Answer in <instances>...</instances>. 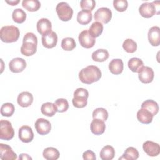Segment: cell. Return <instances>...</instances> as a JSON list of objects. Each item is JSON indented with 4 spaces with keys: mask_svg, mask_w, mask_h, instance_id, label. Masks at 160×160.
<instances>
[{
    "mask_svg": "<svg viewBox=\"0 0 160 160\" xmlns=\"http://www.w3.org/2000/svg\"><path fill=\"white\" fill-rule=\"evenodd\" d=\"M101 78V71L100 69L93 65L88 66L82 69L79 72L80 81L86 84H91L96 82Z\"/></svg>",
    "mask_w": 160,
    "mask_h": 160,
    "instance_id": "obj_1",
    "label": "cell"
},
{
    "mask_svg": "<svg viewBox=\"0 0 160 160\" xmlns=\"http://www.w3.org/2000/svg\"><path fill=\"white\" fill-rule=\"evenodd\" d=\"M38 38L32 32H27L22 39V44L21 47V52L26 56L34 54L37 51Z\"/></svg>",
    "mask_w": 160,
    "mask_h": 160,
    "instance_id": "obj_2",
    "label": "cell"
},
{
    "mask_svg": "<svg viewBox=\"0 0 160 160\" xmlns=\"http://www.w3.org/2000/svg\"><path fill=\"white\" fill-rule=\"evenodd\" d=\"M20 36L19 29L14 26H5L0 30V38L6 43H11L18 40Z\"/></svg>",
    "mask_w": 160,
    "mask_h": 160,
    "instance_id": "obj_3",
    "label": "cell"
},
{
    "mask_svg": "<svg viewBox=\"0 0 160 160\" xmlns=\"http://www.w3.org/2000/svg\"><path fill=\"white\" fill-rule=\"evenodd\" d=\"M89 97L88 91L82 88L76 89L74 92V98L72 99V104L77 108H84L88 104Z\"/></svg>",
    "mask_w": 160,
    "mask_h": 160,
    "instance_id": "obj_4",
    "label": "cell"
},
{
    "mask_svg": "<svg viewBox=\"0 0 160 160\" xmlns=\"http://www.w3.org/2000/svg\"><path fill=\"white\" fill-rule=\"evenodd\" d=\"M56 11L60 20L62 21H69L73 15V10L66 2H61L56 7Z\"/></svg>",
    "mask_w": 160,
    "mask_h": 160,
    "instance_id": "obj_5",
    "label": "cell"
},
{
    "mask_svg": "<svg viewBox=\"0 0 160 160\" xmlns=\"http://www.w3.org/2000/svg\"><path fill=\"white\" fill-rule=\"evenodd\" d=\"M14 131L11 122L8 120L1 119L0 121V139L9 141L13 138Z\"/></svg>",
    "mask_w": 160,
    "mask_h": 160,
    "instance_id": "obj_6",
    "label": "cell"
},
{
    "mask_svg": "<svg viewBox=\"0 0 160 160\" xmlns=\"http://www.w3.org/2000/svg\"><path fill=\"white\" fill-rule=\"evenodd\" d=\"M112 18V12L110 9L106 7L99 8L94 13V18L97 22L102 24L108 23Z\"/></svg>",
    "mask_w": 160,
    "mask_h": 160,
    "instance_id": "obj_7",
    "label": "cell"
},
{
    "mask_svg": "<svg viewBox=\"0 0 160 160\" xmlns=\"http://www.w3.org/2000/svg\"><path fill=\"white\" fill-rule=\"evenodd\" d=\"M78 39L81 46L86 49L92 48L96 42V39L89 32V31L86 29L81 31L79 35Z\"/></svg>",
    "mask_w": 160,
    "mask_h": 160,
    "instance_id": "obj_8",
    "label": "cell"
},
{
    "mask_svg": "<svg viewBox=\"0 0 160 160\" xmlns=\"http://www.w3.org/2000/svg\"><path fill=\"white\" fill-rule=\"evenodd\" d=\"M35 129L40 135H46L49 134L51 129V122L46 119L39 118L34 124Z\"/></svg>",
    "mask_w": 160,
    "mask_h": 160,
    "instance_id": "obj_9",
    "label": "cell"
},
{
    "mask_svg": "<svg viewBox=\"0 0 160 160\" xmlns=\"http://www.w3.org/2000/svg\"><path fill=\"white\" fill-rule=\"evenodd\" d=\"M140 15L145 18H150L156 13V8L153 2H144L139 8Z\"/></svg>",
    "mask_w": 160,
    "mask_h": 160,
    "instance_id": "obj_10",
    "label": "cell"
},
{
    "mask_svg": "<svg viewBox=\"0 0 160 160\" xmlns=\"http://www.w3.org/2000/svg\"><path fill=\"white\" fill-rule=\"evenodd\" d=\"M154 77V72L152 69L149 66H143L138 72V78L141 82L148 84L152 81Z\"/></svg>",
    "mask_w": 160,
    "mask_h": 160,
    "instance_id": "obj_11",
    "label": "cell"
},
{
    "mask_svg": "<svg viewBox=\"0 0 160 160\" xmlns=\"http://www.w3.org/2000/svg\"><path fill=\"white\" fill-rule=\"evenodd\" d=\"M142 148L144 152L149 156H157L160 153V146L158 143L151 141H146L143 143Z\"/></svg>",
    "mask_w": 160,
    "mask_h": 160,
    "instance_id": "obj_12",
    "label": "cell"
},
{
    "mask_svg": "<svg viewBox=\"0 0 160 160\" xmlns=\"http://www.w3.org/2000/svg\"><path fill=\"white\" fill-rule=\"evenodd\" d=\"M19 138L25 143L31 142L34 139V132L32 128L27 125L21 126L19 129Z\"/></svg>",
    "mask_w": 160,
    "mask_h": 160,
    "instance_id": "obj_13",
    "label": "cell"
},
{
    "mask_svg": "<svg viewBox=\"0 0 160 160\" xmlns=\"http://www.w3.org/2000/svg\"><path fill=\"white\" fill-rule=\"evenodd\" d=\"M0 158L2 160H15L18 158L17 154L11 146L2 143L0 144Z\"/></svg>",
    "mask_w": 160,
    "mask_h": 160,
    "instance_id": "obj_14",
    "label": "cell"
},
{
    "mask_svg": "<svg viewBox=\"0 0 160 160\" xmlns=\"http://www.w3.org/2000/svg\"><path fill=\"white\" fill-rule=\"evenodd\" d=\"M26 67V61L21 58H15L11 60L9 63V68L11 72L18 73L22 72Z\"/></svg>",
    "mask_w": 160,
    "mask_h": 160,
    "instance_id": "obj_15",
    "label": "cell"
},
{
    "mask_svg": "<svg viewBox=\"0 0 160 160\" xmlns=\"http://www.w3.org/2000/svg\"><path fill=\"white\" fill-rule=\"evenodd\" d=\"M42 44L43 46L48 49L54 48L58 42V36L54 31H51L48 34L42 36Z\"/></svg>",
    "mask_w": 160,
    "mask_h": 160,
    "instance_id": "obj_16",
    "label": "cell"
},
{
    "mask_svg": "<svg viewBox=\"0 0 160 160\" xmlns=\"http://www.w3.org/2000/svg\"><path fill=\"white\" fill-rule=\"evenodd\" d=\"M148 40L152 46H158L160 44V28L158 26H154L149 29Z\"/></svg>",
    "mask_w": 160,
    "mask_h": 160,
    "instance_id": "obj_17",
    "label": "cell"
},
{
    "mask_svg": "<svg viewBox=\"0 0 160 160\" xmlns=\"http://www.w3.org/2000/svg\"><path fill=\"white\" fill-rule=\"evenodd\" d=\"M36 28L40 34L42 36L46 35L52 31L51 22L47 18H41L38 21Z\"/></svg>",
    "mask_w": 160,
    "mask_h": 160,
    "instance_id": "obj_18",
    "label": "cell"
},
{
    "mask_svg": "<svg viewBox=\"0 0 160 160\" xmlns=\"http://www.w3.org/2000/svg\"><path fill=\"white\" fill-rule=\"evenodd\" d=\"M33 96L28 91H23L21 92L17 99L18 104L22 108H27L31 105L33 102Z\"/></svg>",
    "mask_w": 160,
    "mask_h": 160,
    "instance_id": "obj_19",
    "label": "cell"
},
{
    "mask_svg": "<svg viewBox=\"0 0 160 160\" xmlns=\"http://www.w3.org/2000/svg\"><path fill=\"white\" fill-rule=\"evenodd\" d=\"M91 132L95 135H101L104 133L106 125L104 121L98 119H93L90 124Z\"/></svg>",
    "mask_w": 160,
    "mask_h": 160,
    "instance_id": "obj_20",
    "label": "cell"
},
{
    "mask_svg": "<svg viewBox=\"0 0 160 160\" xmlns=\"http://www.w3.org/2000/svg\"><path fill=\"white\" fill-rule=\"evenodd\" d=\"M153 115L147 109L141 108L137 112L138 120L144 124H150L153 119Z\"/></svg>",
    "mask_w": 160,
    "mask_h": 160,
    "instance_id": "obj_21",
    "label": "cell"
},
{
    "mask_svg": "<svg viewBox=\"0 0 160 160\" xmlns=\"http://www.w3.org/2000/svg\"><path fill=\"white\" fill-rule=\"evenodd\" d=\"M110 72L115 75L120 74L124 69V64L121 59H114L109 64Z\"/></svg>",
    "mask_w": 160,
    "mask_h": 160,
    "instance_id": "obj_22",
    "label": "cell"
},
{
    "mask_svg": "<svg viewBox=\"0 0 160 160\" xmlns=\"http://www.w3.org/2000/svg\"><path fill=\"white\" fill-rule=\"evenodd\" d=\"M92 19V14L91 11L86 10H81L78 13L77 21L81 25H86L89 24Z\"/></svg>",
    "mask_w": 160,
    "mask_h": 160,
    "instance_id": "obj_23",
    "label": "cell"
},
{
    "mask_svg": "<svg viewBox=\"0 0 160 160\" xmlns=\"http://www.w3.org/2000/svg\"><path fill=\"white\" fill-rule=\"evenodd\" d=\"M99 155L102 160H111L115 156V150L112 146L106 145L102 148Z\"/></svg>",
    "mask_w": 160,
    "mask_h": 160,
    "instance_id": "obj_24",
    "label": "cell"
},
{
    "mask_svg": "<svg viewBox=\"0 0 160 160\" xmlns=\"http://www.w3.org/2000/svg\"><path fill=\"white\" fill-rule=\"evenodd\" d=\"M109 56V52L106 49H99L92 53V59L96 62H104L108 59Z\"/></svg>",
    "mask_w": 160,
    "mask_h": 160,
    "instance_id": "obj_25",
    "label": "cell"
},
{
    "mask_svg": "<svg viewBox=\"0 0 160 160\" xmlns=\"http://www.w3.org/2000/svg\"><path fill=\"white\" fill-rule=\"evenodd\" d=\"M141 108L147 109L153 116L156 115L159 112L158 104L155 101L152 99H148L144 101L141 104Z\"/></svg>",
    "mask_w": 160,
    "mask_h": 160,
    "instance_id": "obj_26",
    "label": "cell"
},
{
    "mask_svg": "<svg viewBox=\"0 0 160 160\" xmlns=\"http://www.w3.org/2000/svg\"><path fill=\"white\" fill-rule=\"evenodd\" d=\"M139 154L138 151L134 147L128 148L122 156L119 158V159H126V160H136L139 158Z\"/></svg>",
    "mask_w": 160,
    "mask_h": 160,
    "instance_id": "obj_27",
    "label": "cell"
},
{
    "mask_svg": "<svg viewBox=\"0 0 160 160\" xmlns=\"http://www.w3.org/2000/svg\"><path fill=\"white\" fill-rule=\"evenodd\" d=\"M43 157L47 160H56L59 158V151L53 147H48L44 149Z\"/></svg>",
    "mask_w": 160,
    "mask_h": 160,
    "instance_id": "obj_28",
    "label": "cell"
},
{
    "mask_svg": "<svg viewBox=\"0 0 160 160\" xmlns=\"http://www.w3.org/2000/svg\"><path fill=\"white\" fill-rule=\"evenodd\" d=\"M143 66V61L138 58H132L128 61V67L134 72H139Z\"/></svg>",
    "mask_w": 160,
    "mask_h": 160,
    "instance_id": "obj_29",
    "label": "cell"
},
{
    "mask_svg": "<svg viewBox=\"0 0 160 160\" xmlns=\"http://www.w3.org/2000/svg\"><path fill=\"white\" fill-rule=\"evenodd\" d=\"M22 6L28 11L34 12L39 10L41 7V3L38 0H23Z\"/></svg>",
    "mask_w": 160,
    "mask_h": 160,
    "instance_id": "obj_30",
    "label": "cell"
},
{
    "mask_svg": "<svg viewBox=\"0 0 160 160\" xmlns=\"http://www.w3.org/2000/svg\"><path fill=\"white\" fill-rule=\"evenodd\" d=\"M41 111L42 114L48 117L53 116L56 112V109L54 103L51 102H47L42 104L41 107Z\"/></svg>",
    "mask_w": 160,
    "mask_h": 160,
    "instance_id": "obj_31",
    "label": "cell"
},
{
    "mask_svg": "<svg viewBox=\"0 0 160 160\" xmlns=\"http://www.w3.org/2000/svg\"><path fill=\"white\" fill-rule=\"evenodd\" d=\"M103 25L99 22H94L90 26L89 31V34L94 38L99 37L103 31Z\"/></svg>",
    "mask_w": 160,
    "mask_h": 160,
    "instance_id": "obj_32",
    "label": "cell"
},
{
    "mask_svg": "<svg viewBox=\"0 0 160 160\" xmlns=\"http://www.w3.org/2000/svg\"><path fill=\"white\" fill-rule=\"evenodd\" d=\"M13 21L18 24L24 22L26 19V13L20 8L15 9L12 14Z\"/></svg>",
    "mask_w": 160,
    "mask_h": 160,
    "instance_id": "obj_33",
    "label": "cell"
},
{
    "mask_svg": "<svg viewBox=\"0 0 160 160\" xmlns=\"http://www.w3.org/2000/svg\"><path fill=\"white\" fill-rule=\"evenodd\" d=\"M56 112H64L66 111L69 108L68 101L64 98H59L54 101V103Z\"/></svg>",
    "mask_w": 160,
    "mask_h": 160,
    "instance_id": "obj_34",
    "label": "cell"
},
{
    "mask_svg": "<svg viewBox=\"0 0 160 160\" xmlns=\"http://www.w3.org/2000/svg\"><path fill=\"white\" fill-rule=\"evenodd\" d=\"M15 111L14 106L11 102L4 103L1 108V114L3 116L10 117L11 116Z\"/></svg>",
    "mask_w": 160,
    "mask_h": 160,
    "instance_id": "obj_35",
    "label": "cell"
},
{
    "mask_svg": "<svg viewBox=\"0 0 160 160\" xmlns=\"http://www.w3.org/2000/svg\"><path fill=\"white\" fill-rule=\"evenodd\" d=\"M92 118L93 119H98L106 121L108 118V112L103 108H98L93 111Z\"/></svg>",
    "mask_w": 160,
    "mask_h": 160,
    "instance_id": "obj_36",
    "label": "cell"
},
{
    "mask_svg": "<svg viewBox=\"0 0 160 160\" xmlns=\"http://www.w3.org/2000/svg\"><path fill=\"white\" fill-rule=\"evenodd\" d=\"M61 48L65 51H72L76 48L75 40L72 38H65L61 41Z\"/></svg>",
    "mask_w": 160,
    "mask_h": 160,
    "instance_id": "obj_37",
    "label": "cell"
},
{
    "mask_svg": "<svg viewBox=\"0 0 160 160\" xmlns=\"http://www.w3.org/2000/svg\"><path fill=\"white\" fill-rule=\"evenodd\" d=\"M122 48L127 52L133 53L137 49V44L131 39H126L122 44Z\"/></svg>",
    "mask_w": 160,
    "mask_h": 160,
    "instance_id": "obj_38",
    "label": "cell"
},
{
    "mask_svg": "<svg viewBox=\"0 0 160 160\" xmlns=\"http://www.w3.org/2000/svg\"><path fill=\"white\" fill-rule=\"evenodd\" d=\"M113 6L117 11L124 12L128 7V2L126 0H114Z\"/></svg>",
    "mask_w": 160,
    "mask_h": 160,
    "instance_id": "obj_39",
    "label": "cell"
},
{
    "mask_svg": "<svg viewBox=\"0 0 160 160\" xmlns=\"http://www.w3.org/2000/svg\"><path fill=\"white\" fill-rule=\"evenodd\" d=\"M80 6L82 10L91 12L96 6V2L94 0H82L80 1Z\"/></svg>",
    "mask_w": 160,
    "mask_h": 160,
    "instance_id": "obj_40",
    "label": "cell"
},
{
    "mask_svg": "<svg viewBox=\"0 0 160 160\" xmlns=\"http://www.w3.org/2000/svg\"><path fill=\"white\" fill-rule=\"evenodd\" d=\"M82 158L84 160H95L96 154L91 150H87L83 152Z\"/></svg>",
    "mask_w": 160,
    "mask_h": 160,
    "instance_id": "obj_41",
    "label": "cell"
},
{
    "mask_svg": "<svg viewBox=\"0 0 160 160\" xmlns=\"http://www.w3.org/2000/svg\"><path fill=\"white\" fill-rule=\"evenodd\" d=\"M19 160H32V158L30 156H29L28 154L22 153L19 155Z\"/></svg>",
    "mask_w": 160,
    "mask_h": 160,
    "instance_id": "obj_42",
    "label": "cell"
},
{
    "mask_svg": "<svg viewBox=\"0 0 160 160\" xmlns=\"http://www.w3.org/2000/svg\"><path fill=\"white\" fill-rule=\"evenodd\" d=\"M6 2L11 5V6H15L16 4H18L19 2V0H14V1H8L6 0Z\"/></svg>",
    "mask_w": 160,
    "mask_h": 160,
    "instance_id": "obj_43",
    "label": "cell"
}]
</instances>
